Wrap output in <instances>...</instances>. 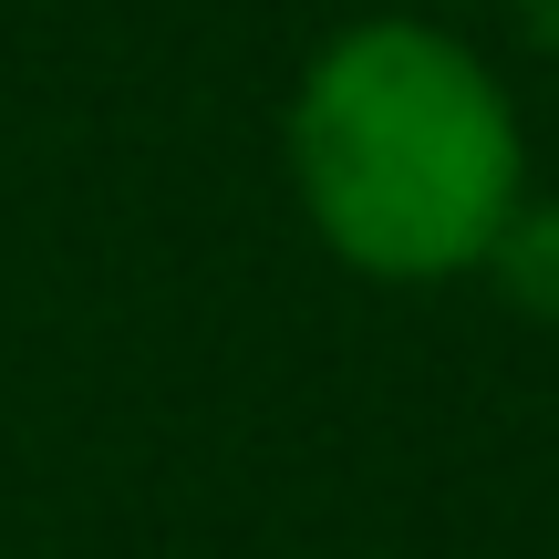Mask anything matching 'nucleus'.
<instances>
[{"label": "nucleus", "mask_w": 559, "mask_h": 559, "mask_svg": "<svg viewBox=\"0 0 559 559\" xmlns=\"http://www.w3.org/2000/svg\"><path fill=\"white\" fill-rule=\"evenodd\" d=\"M508 21H519L528 52H549V62H559V0H508Z\"/></svg>", "instance_id": "7ed1b4c3"}, {"label": "nucleus", "mask_w": 559, "mask_h": 559, "mask_svg": "<svg viewBox=\"0 0 559 559\" xmlns=\"http://www.w3.org/2000/svg\"><path fill=\"white\" fill-rule=\"evenodd\" d=\"M0 559H11V549H0Z\"/></svg>", "instance_id": "39448f33"}, {"label": "nucleus", "mask_w": 559, "mask_h": 559, "mask_svg": "<svg viewBox=\"0 0 559 559\" xmlns=\"http://www.w3.org/2000/svg\"><path fill=\"white\" fill-rule=\"evenodd\" d=\"M487 290L508 300L519 321H559V198H539L528 187V207L498 228V249H487Z\"/></svg>", "instance_id": "f03ea898"}, {"label": "nucleus", "mask_w": 559, "mask_h": 559, "mask_svg": "<svg viewBox=\"0 0 559 559\" xmlns=\"http://www.w3.org/2000/svg\"><path fill=\"white\" fill-rule=\"evenodd\" d=\"M280 177L321 260L373 290H456L528 207V115L498 52L445 11H362L321 32L280 104Z\"/></svg>", "instance_id": "f257e3e1"}, {"label": "nucleus", "mask_w": 559, "mask_h": 559, "mask_svg": "<svg viewBox=\"0 0 559 559\" xmlns=\"http://www.w3.org/2000/svg\"><path fill=\"white\" fill-rule=\"evenodd\" d=\"M394 11H466V0H394Z\"/></svg>", "instance_id": "20e7f679"}]
</instances>
